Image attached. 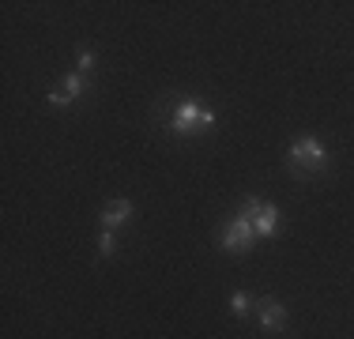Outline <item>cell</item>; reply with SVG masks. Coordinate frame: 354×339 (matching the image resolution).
<instances>
[{"mask_svg": "<svg viewBox=\"0 0 354 339\" xmlns=\"http://www.w3.org/2000/svg\"><path fill=\"white\" fill-rule=\"evenodd\" d=\"M286 166L294 170L298 177H313V174H324L328 170V151L317 136H301V140L290 143L286 151Z\"/></svg>", "mask_w": 354, "mask_h": 339, "instance_id": "obj_1", "label": "cell"}, {"mask_svg": "<svg viewBox=\"0 0 354 339\" xmlns=\"http://www.w3.org/2000/svg\"><path fill=\"white\" fill-rule=\"evenodd\" d=\"M129 215H132V200H109L98 219H102V230H117V226L129 223Z\"/></svg>", "mask_w": 354, "mask_h": 339, "instance_id": "obj_5", "label": "cell"}, {"mask_svg": "<svg viewBox=\"0 0 354 339\" xmlns=\"http://www.w3.org/2000/svg\"><path fill=\"white\" fill-rule=\"evenodd\" d=\"M215 129V113L207 106H200L196 98H181L170 117V132L174 136H196V132H212Z\"/></svg>", "mask_w": 354, "mask_h": 339, "instance_id": "obj_2", "label": "cell"}, {"mask_svg": "<svg viewBox=\"0 0 354 339\" xmlns=\"http://www.w3.org/2000/svg\"><path fill=\"white\" fill-rule=\"evenodd\" d=\"M252 241H257V230H252V223L249 219H241V215H234V219H226L223 223V230H218V245H223V253H249L252 249Z\"/></svg>", "mask_w": 354, "mask_h": 339, "instance_id": "obj_3", "label": "cell"}, {"mask_svg": "<svg viewBox=\"0 0 354 339\" xmlns=\"http://www.w3.org/2000/svg\"><path fill=\"white\" fill-rule=\"evenodd\" d=\"M49 106H57V109H64V106H72V98L64 95V91H49Z\"/></svg>", "mask_w": 354, "mask_h": 339, "instance_id": "obj_12", "label": "cell"}, {"mask_svg": "<svg viewBox=\"0 0 354 339\" xmlns=\"http://www.w3.org/2000/svg\"><path fill=\"white\" fill-rule=\"evenodd\" d=\"M260 208H264V200H260V196H245V203H241V211H238V215L252 223V219L260 215Z\"/></svg>", "mask_w": 354, "mask_h": 339, "instance_id": "obj_9", "label": "cell"}, {"mask_svg": "<svg viewBox=\"0 0 354 339\" xmlns=\"http://www.w3.org/2000/svg\"><path fill=\"white\" fill-rule=\"evenodd\" d=\"M275 226H279V208H275V203H264L260 215L252 219V230H257V237H272Z\"/></svg>", "mask_w": 354, "mask_h": 339, "instance_id": "obj_6", "label": "cell"}, {"mask_svg": "<svg viewBox=\"0 0 354 339\" xmlns=\"http://www.w3.org/2000/svg\"><path fill=\"white\" fill-rule=\"evenodd\" d=\"M87 87H91V80L83 72H68V75H64V87L61 91L75 102V98H83V91H87Z\"/></svg>", "mask_w": 354, "mask_h": 339, "instance_id": "obj_7", "label": "cell"}, {"mask_svg": "<svg viewBox=\"0 0 354 339\" xmlns=\"http://www.w3.org/2000/svg\"><path fill=\"white\" fill-rule=\"evenodd\" d=\"M249 309H252L249 294L245 291H234L230 294V313H234V317H249Z\"/></svg>", "mask_w": 354, "mask_h": 339, "instance_id": "obj_8", "label": "cell"}, {"mask_svg": "<svg viewBox=\"0 0 354 339\" xmlns=\"http://www.w3.org/2000/svg\"><path fill=\"white\" fill-rule=\"evenodd\" d=\"M257 320H260V328H264V332H283V328H286V309H283V302L260 298V302H257Z\"/></svg>", "mask_w": 354, "mask_h": 339, "instance_id": "obj_4", "label": "cell"}, {"mask_svg": "<svg viewBox=\"0 0 354 339\" xmlns=\"http://www.w3.org/2000/svg\"><path fill=\"white\" fill-rule=\"evenodd\" d=\"M75 61H80V72L87 75L91 68H95V53H91V49H80V57H75Z\"/></svg>", "mask_w": 354, "mask_h": 339, "instance_id": "obj_11", "label": "cell"}, {"mask_svg": "<svg viewBox=\"0 0 354 339\" xmlns=\"http://www.w3.org/2000/svg\"><path fill=\"white\" fill-rule=\"evenodd\" d=\"M117 253V237L113 230H102V237H98V257H113Z\"/></svg>", "mask_w": 354, "mask_h": 339, "instance_id": "obj_10", "label": "cell"}]
</instances>
